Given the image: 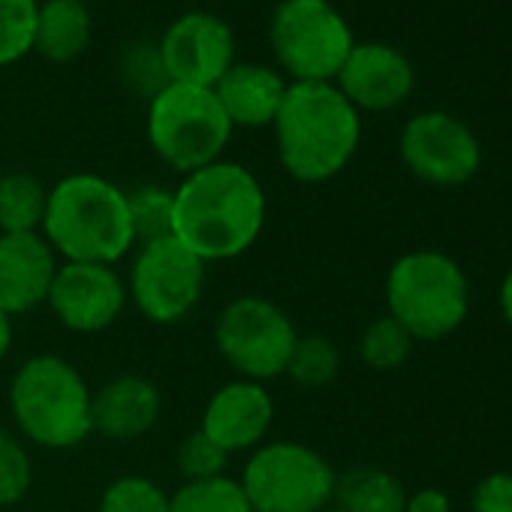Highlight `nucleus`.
<instances>
[{
	"instance_id": "f257e3e1",
	"label": "nucleus",
	"mask_w": 512,
	"mask_h": 512,
	"mask_svg": "<svg viewBox=\"0 0 512 512\" xmlns=\"http://www.w3.org/2000/svg\"><path fill=\"white\" fill-rule=\"evenodd\" d=\"M175 238L208 263H226L247 253L263 235L269 199L247 166L232 160L208 163L172 190Z\"/></svg>"
},
{
	"instance_id": "f03ea898",
	"label": "nucleus",
	"mask_w": 512,
	"mask_h": 512,
	"mask_svg": "<svg viewBox=\"0 0 512 512\" xmlns=\"http://www.w3.org/2000/svg\"><path fill=\"white\" fill-rule=\"evenodd\" d=\"M272 130L284 172L299 184H326L356 157L362 115L335 82H290Z\"/></svg>"
},
{
	"instance_id": "7ed1b4c3",
	"label": "nucleus",
	"mask_w": 512,
	"mask_h": 512,
	"mask_svg": "<svg viewBox=\"0 0 512 512\" xmlns=\"http://www.w3.org/2000/svg\"><path fill=\"white\" fill-rule=\"evenodd\" d=\"M40 235L64 263L118 266L136 250L127 193L94 172H73L49 190Z\"/></svg>"
},
{
	"instance_id": "20e7f679",
	"label": "nucleus",
	"mask_w": 512,
	"mask_h": 512,
	"mask_svg": "<svg viewBox=\"0 0 512 512\" xmlns=\"http://www.w3.org/2000/svg\"><path fill=\"white\" fill-rule=\"evenodd\" d=\"M94 389L82 371L55 353L25 359L10 380V413L19 434L43 449H73L94 434Z\"/></svg>"
},
{
	"instance_id": "39448f33",
	"label": "nucleus",
	"mask_w": 512,
	"mask_h": 512,
	"mask_svg": "<svg viewBox=\"0 0 512 512\" xmlns=\"http://www.w3.org/2000/svg\"><path fill=\"white\" fill-rule=\"evenodd\" d=\"M386 314L413 341H443L470 314V278L443 250H410L386 275Z\"/></svg>"
},
{
	"instance_id": "423d86ee",
	"label": "nucleus",
	"mask_w": 512,
	"mask_h": 512,
	"mask_svg": "<svg viewBox=\"0 0 512 512\" xmlns=\"http://www.w3.org/2000/svg\"><path fill=\"white\" fill-rule=\"evenodd\" d=\"M148 142L154 154L175 172L190 175L223 160L232 124L211 88L169 82L148 100Z\"/></svg>"
},
{
	"instance_id": "0eeeda50",
	"label": "nucleus",
	"mask_w": 512,
	"mask_h": 512,
	"mask_svg": "<svg viewBox=\"0 0 512 512\" xmlns=\"http://www.w3.org/2000/svg\"><path fill=\"white\" fill-rule=\"evenodd\" d=\"M353 46L332 0H281L269 19V49L287 82H335Z\"/></svg>"
},
{
	"instance_id": "6e6552de",
	"label": "nucleus",
	"mask_w": 512,
	"mask_h": 512,
	"mask_svg": "<svg viewBox=\"0 0 512 512\" xmlns=\"http://www.w3.org/2000/svg\"><path fill=\"white\" fill-rule=\"evenodd\" d=\"M253 512H323L335 500L338 470L323 452L299 440H266L241 470Z\"/></svg>"
},
{
	"instance_id": "1a4fd4ad",
	"label": "nucleus",
	"mask_w": 512,
	"mask_h": 512,
	"mask_svg": "<svg viewBox=\"0 0 512 512\" xmlns=\"http://www.w3.org/2000/svg\"><path fill=\"white\" fill-rule=\"evenodd\" d=\"M296 341L290 314L266 296L232 299L214 323L217 353L241 380L253 383L284 377Z\"/></svg>"
},
{
	"instance_id": "9d476101",
	"label": "nucleus",
	"mask_w": 512,
	"mask_h": 512,
	"mask_svg": "<svg viewBox=\"0 0 512 512\" xmlns=\"http://www.w3.org/2000/svg\"><path fill=\"white\" fill-rule=\"evenodd\" d=\"M127 299L157 326L187 320L205 293V263L175 235L136 247L127 275Z\"/></svg>"
},
{
	"instance_id": "9b49d317",
	"label": "nucleus",
	"mask_w": 512,
	"mask_h": 512,
	"mask_svg": "<svg viewBox=\"0 0 512 512\" xmlns=\"http://www.w3.org/2000/svg\"><path fill=\"white\" fill-rule=\"evenodd\" d=\"M404 166L431 187H461L482 166L476 133L455 115L431 109L413 115L398 139Z\"/></svg>"
},
{
	"instance_id": "f8f14e48",
	"label": "nucleus",
	"mask_w": 512,
	"mask_h": 512,
	"mask_svg": "<svg viewBox=\"0 0 512 512\" xmlns=\"http://www.w3.org/2000/svg\"><path fill=\"white\" fill-rule=\"evenodd\" d=\"M157 49L163 70L175 85L214 88L223 73L238 61L232 28L208 10L181 13L160 34Z\"/></svg>"
},
{
	"instance_id": "ddd939ff",
	"label": "nucleus",
	"mask_w": 512,
	"mask_h": 512,
	"mask_svg": "<svg viewBox=\"0 0 512 512\" xmlns=\"http://www.w3.org/2000/svg\"><path fill=\"white\" fill-rule=\"evenodd\" d=\"M127 302L121 272L100 263H61L46 299L55 320L79 335H97L115 326Z\"/></svg>"
},
{
	"instance_id": "4468645a",
	"label": "nucleus",
	"mask_w": 512,
	"mask_h": 512,
	"mask_svg": "<svg viewBox=\"0 0 512 512\" xmlns=\"http://www.w3.org/2000/svg\"><path fill=\"white\" fill-rule=\"evenodd\" d=\"M275 422V398L266 383L253 380H229L208 398L202 410L199 431L214 440L226 455L253 452L263 446Z\"/></svg>"
},
{
	"instance_id": "2eb2a0df",
	"label": "nucleus",
	"mask_w": 512,
	"mask_h": 512,
	"mask_svg": "<svg viewBox=\"0 0 512 512\" xmlns=\"http://www.w3.org/2000/svg\"><path fill=\"white\" fill-rule=\"evenodd\" d=\"M416 85V70L404 52L386 43H356L347 55L335 88L362 112H389L407 103Z\"/></svg>"
},
{
	"instance_id": "dca6fc26",
	"label": "nucleus",
	"mask_w": 512,
	"mask_h": 512,
	"mask_svg": "<svg viewBox=\"0 0 512 512\" xmlns=\"http://www.w3.org/2000/svg\"><path fill=\"white\" fill-rule=\"evenodd\" d=\"M58 266L40 232H0V311L13 320L46 305Z\"/></svg>"
},
{
	"instance_id": "f3484780",
	"label": "nucleus",
	"mask_w": 512,
	"mask_h": 512,
	"mask_svg": "<svg viewBox=\"0 0 512 512\" xmlns=\"http://www.w3.org/2000/svg\"><path fill=\"white\" fill-rule=\"evenodd\" d=\"M163 413L157 383L139 374H121L103 383L91 401V425L112 443H133L154 431Z\"/></svg>"
},
{
	"instance_id": "a211bd4d",
	"label": "nucleus",
	"mask_w": 512,
	"mask_h": 512,
	"mask_svg": "<svg viewBox=\"0 0 512 512\" xmlns=\"http://www.w3.org/2000/svg\"><path fill=\"white\" fill-rule=\"evenodd\" d=\"M287 88L290 82L278 67L256 64V61H235L211 91L223 115L229 118L232 130L235 127L263 130L275 124Z\"/></svg>"
},
{
	"instance_id": "6ab92c4d",
	"label": "nucleus",
	"mask_w": 512,
	"mask_h": 512,
	"mask_svg": "<svg viewBox=\"0 0 512 512\" xmlns=\"http://www.w3.org/2000/svg\"><path fill=\"white\" fill-rule=\"evenodd\" d=\"M94 37V19L85 0H43L34 22V52L52 64L76 61Z\"/></svg>"
},
{
	"instance_id": "aec40b11",
	"label": "nucleus",
	"mask_w": 512,
	"mask_h": 512,
	"mask_svg": "<svg viewBox=\"0 0 512 512\" xmlns=\"http://www.w3.org/2000/svg\"><path fill=\"white\" fill-rule=\"evenodd\" d=\"M407 488L380 467H350L338 473L335 500L341 512H404Z\"/></svg>"
},
{
	"instance_id": "412c9836",
	"label": "nucleus",
	"mask_w": 512,
	"mask_h": 512,
	"mask_svg": "<svg viewBox=\"0 0 512 512\" xmlns=\"http://www.w3.org/2000/svg\"><path fill=\"white\" fill-rule=\"evenodd\" d=\"M49 187L31 172L0 175V232H40Z\"/></svg>"
},
{
	"instance_id": "4be33fe9",
	"label": "nucleus",
	"mask_w": 512,
	"mask_h": 512,
	"mask_svg": "<svg viewBox=\"0 0 512 512\" xmlns=\"http://www.w3.org/2000/svg\"><path fill=\"white\" fill-rule=\"evenodd\" d=\"M169 512H253L244 488L232 476L181 482L169 494Z\"/></svg>"
},
{
	"instance_id": "5701e85b",
	"label": "nucleus",
	"mask_w": 512,
	"mask_h": 512,
	"mask_svg": "<svg viewBox=\"0 0 512 512\" xmlns=\"http://www.w3.org/2000/svg\"><path fill=\"white\" fill-rule=\"evenodd\" d=\"M341 374V350L326 335H299L284 377L299 389H326Z\"/></svg>"
},
{
	"instance_id": "b1692460",
	"label": "nucleus",
	"mask_w": 512,
	"mask_h": 512,
	"mask_svg": "<svg viewBox=\"0 0 512 512\" xmlns=\"http://www.w3.org/2000/svg\"><path fill=\"white\" fill-rule=\"evenodd\" d=\"M127 208H130V226H133L136 247L175 235V199H172L169 187L142 184L127 193Z\"/></svg>"
},
{
	"instance_id": "393cba45",
	"label": "nucleus",
	"mask_w": 512,
	"mask_h": 512,
	"mask_svg": "<svg viewBox=\"0 0 512 512\" xmlns=\"http://www.w3.org/2000/svg\"><path fill=\"white\" fill-rule=\"evenodd\" d=\"M413 344L416 341L410 338V332L386 314L365 326L359 338V356L371 371L386 374V371H398L401 365H407Z\"/></svg>"
},
{
	"instance_id": "a878e982",
	"label": "nucleus",
	"mask_w": 512,
	"mask_h": 512,
	"mask_svg": "<svg viewBox=\"0 0 512 512\" xmlns=\"http://www.w3.org/2000/svg\"><path fill=\"white\" fill-rule=\"evenodd\" d=\"M97 512H169V491L148 476L127 473L106 485Z\"/></svg>"
},
{
	"instance_id": "bb28decb",
	"label": "nucleus",
	"mask_w": 512,
	"mask_h": 512,
	"mask_svg": "<svg viewBox=\"0 0 512 512\" xmlns=\"http://www.w3.org/2000/svg\"><path fill=\"white\" fill-rule=\"evenodd\" d=\"M40 0H0V70L34 52Z\"/></svg>"
},
{
	"instance_id": "cd10ccee",
	"label": "nucleus",
	"mask_w": 512,
	"mask_h": 512,
	"mask_svg": "<svg viewBox=\"0 0 512 512\" xmlns=\"http://www.w3.org/2000/svg\"><path fill=\"white\" fill-rule=\"evenodd\" d=\"M34 482V464L22 437L0 428V506H16Z\"/></svg>"
},
{
	"instance_id": "c85d7f7f",
	"label": "nucleus",
	"mask_w": 512,
	"mask_h": 512,
	"mask_svg": "<svg viewBox=\"0 0 512 512\" xmlns=\"http://www.w3.org/2000/svg\"><path fill=\"white\" fill-rule=\"evenodd\" d=\"M175 464H178V473H181L184 482H199V479L223 476V470L229 464V455L196 428L178 443Z\"/></svg>"
},
{
	"instance_id": "c756f323",
	"label": "nucleus",
	"mask_w": 512,
	"mask_h": 512,
	"mask_svg": "<svg viewBox=\"0 0 512 512\" xmlns=\"http://www.w3.org/2000/svg\"><path fill=\"white\" fill-rule=\"evenodd\" d=\"M121 67H124V79L130 82V88H133L136 94H142L145 100H151L154 94H160V91L169 85V76H166V70H163L157 43H154V46H145V43L130 46V49L124 52Z\"/></svg>"
},
{
	"instance_id": "7c9ffc66",
	"label": "nucleus",
	"mask_w": 512,
	"mask_h": 512,
	"mask_svg": "<svg viewBox=\"0 0 512 512\" xmlns=\"http://www.w3.org/2000/svg\"><path fill=\"white\" fill-rule=\"evenodd\" d=\"M470 512H512V470L479 479L470 497Z\"/></svg>"
},
{
	"instance_id": "2f4dec72",
	"label": "nucleus",
	"mask_w": 512,
	"mask_h": 512,
	"mask_svg": "<svg viewBox=\"0 0 512 512\" xmlns=\"http://www.w3.org/2000/svg\"><path fill=\"white\" fill-rule=\"evenodd\" d=\"M404 512H452V497L443 488L425 485V488L407 494Z\"/></svg>"
},
{
	"instance_id": "473e14b6",
	"label": "nucleus",
	"mask_w": 512,
	"mask_h": 512,
	"mask_svg": "<svg viewBox=\"0 0 512 512\" xmlns=\"http://www.w3.org/2000/svg\"><path fill=\"white\" fill-rule=\"evenodd\" d=\"M497 305H500V314H503V320L509 323V329H512V266L506 269V275H503V281H500V290H497Z\"/></svg>"
},
{
	"instance_id": "72a5a7b5",
	"label": "nucleus",
	"mask_w": 512,
	"mask_h": 512,
	"mask_svg": "<svg viewBox=\"0 0 512 512\" xmlns=\"http://www.w3.org/2000/svg\"><path fill=\"white\" fill-rule=\"evenodd\" d=\"M10 347H13V320L4 311H0V362L7 359Z\"/></svg>"
},
{
	"instance_id": "f704fd0d",
	"label": "nucleus",
	"mask_w": 512,
	"mask_h": 512,
	"mask_svg": "<svg viewBox=\"0 0 512 512\" xmlns=\"http://www.w3.org/2000/svg\"><path fill=\"white\" fill-rule=\"evenodd\" d=\"M323 512H341L338 506H329V509H323Z\"/></svg>"
}]
</instances>
